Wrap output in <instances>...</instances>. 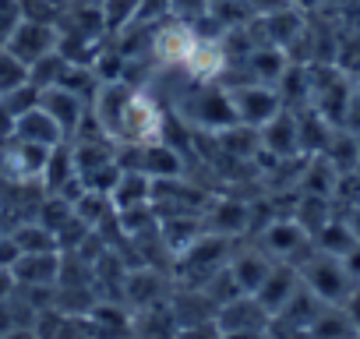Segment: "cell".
Instances as JSON below:
<instances>
[{"instance_id": "cell-7", "label": "cell", "mask_w": 360, "mask_h": 339, "mask_svg": "<svg viewBox=\"0 0 360 339\" xmlns=\"http://www.w3.org/2000/svg\"><path fill=\"white\" fill-rule=\"evenodd\" d=\"M15 138L18 141H32V145H43V148H57L64 145V131L57 127V120L46 113V110H29L15 120Z\"/></svg>"}, {"instance_id": "cell-8", "label": "cell", "mask_w": 360, "mask_h": 339, "mask_svg": "<svg viewBox=\"0 0 360 339\" xmlns=\"http://www.w3.org/2000/svg\"><path fill=\"white\" fill-rule=\"evenodd\" d=\"M272 269H276V262H269V258H262L258 251H251V255H237V262L230 265V279L237 283L240 293L255 297V293L262 290V283L272 276Z\"/></svg>"}, {"instance_id": "cell-2", "label": "cell", "mask_w": 360, "mask_h": 339, "mask_svg": "<svg viewBox=\"0 0 360 339\" xmlns=\"http://www.w3.org/2000/svg\"><path fill=\"white\" fill-rule=\"evenodd\" d=\"M57 46H60V25L25 22V18L15 25V32H11L8 43H4V50L15 53L25 68H32V64H39L43 57L57 53Z\"/></svg>"}, {"instance_id": "cell-5", "label": "cell", "mask_w": 360, "mask_h": 339, "mask_svg": "<svg viewBox=\"0 0 360 339\" xmlns=\"http://www.w3.org/2000/svg\"><path fill=\"white\" fill-rule=\"evenodd\" d=\"M8 272H11L15 286H53L60 279V258H57V251H50V255H22Z\"/></svg>"}, {"instance_id": "cell-3", "label": "cell", "mask_w": 360, "mask_h": 339, "mask_svg": "<svg viewBox=\"0 0 360 339\" xmlns=\"http://www.w3.org/2000/svg\"><path fill=\"white\" fill-rule=\"evenodd\" d=\"M230 103L237 113V124L265 127L279 113V96L269 85H248V89H230Z\"/></svg>"}, {"instance_id": "cell-21", "label": "cell", "mask_w": 360, "mask_h": 339, "mask_svg": "<svg viewBox=\"0 0 360 339\" xmlns=\"http://www.w3.org/2000/svg\"><path fill=\"white\" fill-rule=\"evenodd\" d=\"M353 92H356V96H360V78H356V89H353Z\"/></svg>"}, {"instance_id": "cell-19", "label": "cell", "mask_w": 360, "mask_h": 339, "mask_svg": "<svg viewBox=\"0 0 360 339\" xmlns=\"http://www.w3.org/2000/svg\"><path fill=\"white\" fill-rule=\"evenodd\" d=\"M290 4H293V8H314L318 0H290Z\"/></svg>"}, {"instance_id": "cell-17", "label": "cell", "mask_w": 360, "mask_h": 339, "mask_svg": "<svg viewBox=\"0 0 360 339\" xmlns=\"http://www.w3.org/2000/svg\"><path fill=\"white\" fill-rule=\"evenodd\" d=\"M0 339H43V335L36 332V325H15V328H8Z\"/></svg>"}, {"instance_id": "cell-13", "label": "cell", "mask_w": 360, "mask_h": 339, "mask_svg": "<svg viewBox=\"0 0 360 339\" xmlns=\"http://www.w3.org/2000/svg\"><path fill=\"white\" fill-rule=\"evenodd\" d=\"M11 241L18 244L22 255H50V251H57V234L50 226H43V223H22L11 234Z\"/></svg>"}, {"instance_id": "cell-18", "label": "cell", "mask_w": 360, "mask_h": 339, "mask_svg": "<svg viewBox=\"0 0 360 339\" xmlns=\"http://www.w3.org/2000/svg\"><path fill=\"white\" fill-rule=\"evenodd\" d=\"M99 4H103V0H75L71 8H99Z\"/></svg>"}, {"instance_id": "cell-4", "label": "cell", "mask_w": 360, "mask_h": 339, "mask_svg": "<svg viewBox=\"0 0 360 339\" xmlns=\"http://www.w3.org/2000/svg\"><path fill=\"white\" fill-rule=\"evenodd\" d=\"M39 110H46L53 120H57V127L64 131V138L68 134H78V127L85 124V99L82 96H75V92H68V89H60V85H50V89H39Z\"/></svg>"}, {"instance_id": "cell-16", "label": "cell", "mask_w": 360, "mask_h": 339, "mask_svg": "<svg viewBox=\"0 0 360 339\" xmlns=\"http://www.w3.org/2000/svg\"><path fill=\"white\" fill-rule=\"evenodd\" d=\"M22 85H29V68L15 53H8L4 46H0V96H8V92L22 89Z\"/></svg>"}, {"instance_id": "cell-10", "label": "cell", "mask_w": 360, "mask_h": 339, "mask_svg": "<svg viewBox=\"0 0 360 339\" xmlns=\"http://www.w3.org/2000/svg\"><path fill=\"white\" fill-rule=\"evenodd\" d=\"M138 155H141L138 174H148L152 181H155V177H180V155H176L169 145H162V141H145V145L138 148Z\"/></svg>"}, {"instance_id": "cell-6", "label": "cell", "mask_w": 360, "mask_h": 339, "mask_svg": "<svg viewBox=\"0 0 360 339\" xmlns=\"http://www.w3.org/2000/svg\"><path fill=\"white\" fill-rule=\"evenodd\" d=\"M300 272H293L290 265H276L272 269V276L262 283V290L255 293V300L265 307V314H279L290 300H293V293L300 290Z\"/></svg>"}, {"instance_id": "cell-1", "label": "cell", "mask_w": 360, "mask_h": 339, "mask_svg": "<svg viewBox=\"0 0 360 339\" xmlns=\"http://www.w3.org/2000/svg\"><path fill=\"white\" fill-rule=\"evenodd\" d=\"M300 279H304V286H307L318 300H325V304H342L346 293L353 290V276L346 272L342 258L325 255V251L314 255V258H307V265L300 269Z\"/></svg>"}, {"instance_id": "cell-14", "label": "cell", "mask_w": 360, "mask_h": 339, "mask_svg": "<svg viewBox=\"0 0 360 339\" xmlns=\"http://www.w3.org/2000/svg\"><path fill=\"white\" fill-rule=\"evenodd\" d=\"M138 11H141V0H103V4H99V18H103L106 32L131 29L138 22Z\"/></svg>"}, {"instance_id": "cell-9", "label": "cell", "mask_w": 360, "mask_h": 339, "mask_svg": "<svg viewBox=\"0 0 360 339\" xmlns=\"http://www.w3.org/2000/svg\"><path fill=\"white\" fill-rule=\"evenodd\" d=\"M148 198H152V177H148V174H138V170H124L120 184H117L113 195H110V205H113L117 212H131V209L145 205Z\"/></svg>"}, {"instance_id": "cell-20", "label": "cell", "mask_w": 360, "mask_h": 339, "mask_svg": "<svg viewBox=\"0 0 360 339\" xmlns=\"http://www.w3.org/2000/svg\"><path fill=\"white\" fill-rule=\"evenodd\" d=\"M50 4H53V8H60V11H68V8L75 4V0H50Z\"/></svg>"}, {"instance_id": "cell-12", "label": "cell", "mask_w": 360, "mask_h": 339, "mask_svg": "<svg viewBox=\"0 0 360 339\" xmlns=\"http://www.w3.org/2000/svg\"><path fill=\"white\" fill-rule=\"evenodd\" d=\"M307 332H311V339H353L356 325L349 321V314L342 307H321Z\"/></svg>"}, {"instance_id": "cell-11", "label": "cell", "mask_w": 360, "mask_h": 339, "mask_svg": "<svg viewBox=\"0 0 360 339\" xmlns=\"http://www.w3.org/2000/svg\"><path fill=\"white\" fill-rule=\"evenodd\" d=\"M262 138H265V145L276 148L279 155H293V152L300 148V127H297V117H290V113L279 110V113L262 127Z\"/></svg>"}, {"instance_id": "cell-15", "label": "cell", "mask_w": 360, "mask_h": 339, "mask_svg": "<svg viewBox=\"0 0 360 339\" xmlns=\"http://www.w3.org/2000/svg\"><path fill=\"white\" fill-rule=\"evenodd\" d=\"M265 244L272 248V255H293V251H300V244H304V226L300 223H272L269 230H265Z\"/></svg>"}]
</instances>
